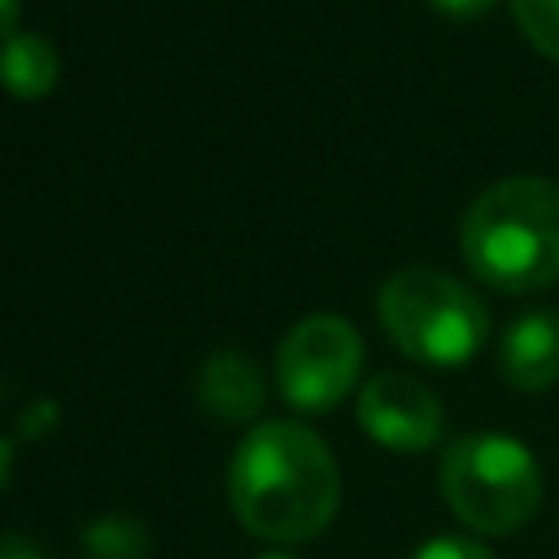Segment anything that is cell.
Returning <instances> with one entry per match:
<instances>
[{
	"label": "cell",
	"instance_id": "6da1fadb",
	"mask_svg": "<svg viewBox=\"0 0 559 559\" xmlns=\"http://www.w3.org/2000/svg\"><path fill=\"white\" fill-rule=\"evenodd\" d=\"M227 502L245 533L297 546L319 537L341 507V467L328 441L297 419L245 432L227 467Z\"/></svg>",
	"mask_w": 559,
	"mask_h": 559
},
{
	"label": "cell",
	"instance_id": "7a4b0ae2",
	"mask_svg": "<svg viewBox=\"0 0 559 559\" xmlns=\"http://www.w3.org/2000/svg\"><path fill=\"white\" fill-rule=\"evenodd\" d=\"M467 271L507 297L559 284V179L507 175L472 197L459 223Z\"/></svg>",
	"mask_w": 559,
	"mask_h": 559
},
{
	"label": "cell",
	"instance_id": "3957f363",
	"mask_svg": "<svg viewBox=\"0 0 559 559\" xmlns=\"http://www.w3.org/2000/svg\"><path fill=\"white\" fill-rule=\"evenodd\" d=\"M376 319L402 358L437 371L467 367L489 341L485 297L428 262H411L380 284Z\"/></svg>",
	"mask_w": 559,
	"mask_h": 559
},
{
	"label": "cell",
	"instance_id": "277c9868",
	"mask_svg": "<svg viewBox=\"0 0 559 559\" xmlns=\"http://www.w3.org/2000/svg\"><path fill=\"white\" fill-rule=\"evenodd\" d=\"M437 485H441L450 515L472 537L520 533L546 498L537 454L520 437L493 432V428L463 432V437L445 441Z\"/></svg>",
	"mask_w": 559,
	"mask_h": 559
},
{
	"label": "cell",
	"instance_id": "5b68a950",
	"mask_svg": "<svg viewBox=\"0 0 559 559\" xmlns=\"http://www.w3.org/2000/svg\"><path fill=\"white\" fill-rule=\"evenodd\" d=\"M362 358L367 345L358 336V328L345 314H306L297 319L280 349H275V384L284 393V402L301 415H328L336 411L358 384L362 376Z\"/></svg>",
	"mask_w": 559,
	"mask_h": 559
},
{
	"label": "cell",
	"instance_id": "8992f818",
	"mask_svg": "<svg viewBox=\"0 0 559 559\" xmlns=\"http://www.w3.org/2000/svg\"><path fill=\"white\" fill-rule=\"evenodd\" d=\"M354 411H358V428L393 454H424L445 432V411L432 384L397 367L367 376Z\"/></svg>",
	"mask_w": 559,
	"mask_h": 559
},
{
	"label": "cell",
	"instance_id": "52a82bcc",
	"mask_svg": "<svg viewBox=\"0 0 559 559\" xmlns=\"http://www.w3.org/2000/svg\"><path fill=\"white\" fill-rule=\"evenodd\" d=\"M498 376L520 393H546L559 384V310L555 306H533L502 328Z\"/></svg>",
	"mask_w": 559,
	"mask_h": 559
},
{
	"label": "cell",
	"instance_id": "ba28073f",
	"mask_svg": "<svg viewBox=\"0 0 559 559\" xmlns=\"http://www.w3.org/2000/svg\"><path fill=\"white\" fill-rule=\"evenodd\" d=\"M197 402L223 424H249L266 402V380L249 354L214 349L197 371Z\"/></svg>",
	"mask_w": 559,
	"mask_h": 559
},
{
	"label": "cell",
	"instance_id": "9c48e42d",
	"mask_svg": "<svg viewBox=\"0 0 559 559\" xmlns=\"http://www.w3.org/2000/svg\"><path fill=\"white\" fill-rule=\"evenodd\" d=\"M61 79V52L39 31H13L0 39V87L17 100H44Z\"/></svg>",
	"mask_w": 559,
	"mask_h": 559
},
{
	"label": "cell",
	"instance_id": "30bf717a",
	"mask_svg": "<svg viewBox=\"0 0 559 559\" xmlns=\"http://www.w3.org/2000/svg\"><path fill=\"white\" fill-rule=\"evenodd\" d=\"M87 559H148V528L135 515H100L83 528Z\"/></svg>",
	"mask_w": 559,
	"mask_h": 559
},
{
	"label": "cell",
	"instance_id": "8fae6325",
	"mask_svg": "<svg viewBox=\"0 0 559 559\" xmlns=\"http://www.w3.org/2000/svg\"><path fill=\"white\" fill-rule=\"evenodd\" d=\"M507 9L528 48L559 66V0H507Z\"/></svg>",
	"mask_w": 559,
	"mask_h": 559
},
{
	"label": "cell",
	"instance_id": "7c38bea8",
	"mask_svg": "<svg viewBox=\"0 0 559 559\" xmlns=\"http://www.w3.org/2000/svg\"><path fill=\"white\" fill-rule=\"evenodd\" d=\"M406 559H498V555L472 533H437V537L419 542Z\"/></svg>",
	"mask_w": 559,
	"mask_h": 559
},
{
	"label": "cell",
	"instance_id": "4fadbf2b",
	"mask_svg": "<svg viewBox=\"0 0 559 559\" xmlns=\"http://www.w3.org/2000/svg\"><path fill=\"white\" fill-rule=\"evenodd\" d=\"M432 13H441L445 22H480L498 9V0H428Z\"/></svg>",
	"mask_w": 559,
	"mask_h": 559
},
{
	"label": "cell",
	"instance_id": "5bb4252c",
	"mask_svg": "<svg viewBox=\"0 0 559 559\" xmlns=\"http://www.w3.org/2000/svg\"><path fill=\"white\" fill-rule=\"evenodd\" d=\"M0 559H44V550L22 533H0Z\"/></svg>",
	"mask_w": 559,
	"mask_h": 559
},
{
	"label": "cell",
	"instance_id": "9a60e30c",
	"mask_svg": "<svg viewBox=\"0 0 559 559\" xmlns=\"http://www.w3.org/2000/svg\"><path fill=\"white\" fill-rule=\"evenodd\" d=\"M52 419H57L52 402H35V411H26V415H22V428H26V432H31V428H35V432H48V424H52Z\"/></svg>",
	"mask_w": 559,
	"mask_h": 559
},
{
	"label": "cell",
	"instance_id": "2e32d148",
	"mask_svg": "<svg viewBox=\"0 0 559 559\" xmlns=\"http://www.w3.org/2000/svg\"><path fill=\"white\" fill-rule=\"evenodd\" d=\"M22 22V0H0V39H9Z\"/></svg>",
	"mask_w": 559,
	"mask_h": 559
},
{
	"label": "cell",
	"instance_id": "e0dca14e",
	"mask_svg": "<svg viewBox=\"0 0 559 559\" xmlns=\"http://www.w3.org/2000/svg\"><path fill=\"white\" fill-rule=\"evenodd\" d=\"M13 463H17V445L9 437H0V493L9 489V476H13Z\"/></svg>",
	"mask_w": 559,
	"mask_h": 559
},
{
	"label": "cell",
	"instance_id": "ac0fdd59",
	"mask_svg": "<svg viewBox=\"0 0 559 559\" xmlns=\"http://www.w3.org/2000/svg\"><path fill=\"white\" fill-rule=\"evenodd\" d=\"M258 559H297V555H284V550H266V555H258Z\"/></svg>",
	"mask_w": 559,
	"mask_h": 559
}]
</instances>
